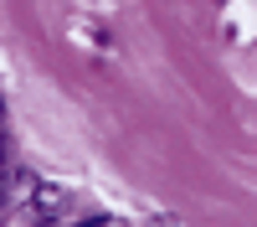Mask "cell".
Segmentation results:
<instances>
[{
	"instance_id": "cell-1",
	"label": "cell",
	"mask_w": 257,
	"mask_h": 227,
	"mask_svg": "<svg viewBox=\"0 0 257 227\" xmlns=\"http://www.w3.org/2000/svg\"><path fill=\"white\" fill-rule=\"evenodd\" d=\"M31 212L41 222H57L62 212H67V196H62L57 186H31Z\"/></svg>"
},
{
	"instance_id": "cell-2",
	"label": "cell",
	"mask_w": 257,
	"mask_h": 227,
	"mask_svg": "<svg viewBox=\"0 0 257 227\" xmlns=\"http://www.w3.org/2000/svg\"><path fill=\"white\" fill-rule=\"evenodd\" d=\"M0 165H6V139H0Z\"/></svg>"
}]
</instances>
